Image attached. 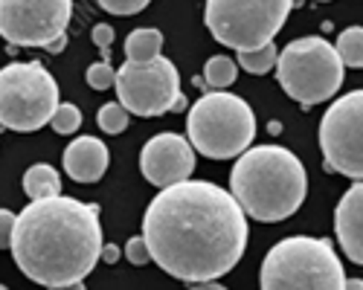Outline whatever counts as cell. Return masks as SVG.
<instances>
[{"instance_id":"6da1fadb","label":"cell","mask_w":363,"mask_h":290,"mask_svg":"<svg viewBox=\"0 0 363 290\" xmlns=\"http://www.w3.org/2000/svg\"><path fill=\"white\" fill-rule=\"evenodd\" d=\"M151 261L169 276L201 284L227 276L247 250V212L221 186L184 180L155 195L143 215Z\"/></svg>"},{"instance_id":"7a4b0ae2","label":"cell","mask_w":363,"mask_h":290,"mask_svg":"<svg viewBox=\"0 0 363 290\" xmlns=\"http://www.w3.org/2000/svg\"><path fill=\"white\" fill-rule=\"evenodd\" d=\"M99 207L67 195L29 200L15 218L12 261L35 284L65 287L84 282L102 258Z\"/></svg>"},{"instance_id":"3957f363","label":"cell","mask_w":363,"mask_h":290,"mask_svg":"<svg viewBox=\"0 0 363 290\" xmlns=\"http://www.w3.org/2000/svg\"><path fill=\"white\" fill-rule=\"evenodd\" d=\"M230 192L247 218L279 224L291 218L308 192V174L302 160L282 145H253L230 171Z\"/></svg>"},{"instance_id":"277c9868","label":"cell","mask_w":363,"mask_h":290,"mask_svg":"<svg viewBox=\"0 0 363 290\" xmlns=\"http://www.w3.org/2000/svg\"><path fill=\"white\" fill-rule=\"evenodd\" d=\"M262 290H343V265L325 238L291 236L270 247L259 270Z\"/></svg>"},{"instance_id":"5b68a950","label":"cell","mask_w":363,"mask_h":290,"mask_svg":"<svg viewBox=\"0 0 363 290\" xmlns=\"http://www.w3.org/2000/svg\"><path fill=\"white\" fill-rule=\"evenodd\" d=\"M186 134L192 149L209 160L241 157L256 137L253 108L227 91L203 93L186 116Z\"/></svg>"},{"instance_id":"8992f818","label":"cell","mask_w":363,"mask_h":290,"mask_svg":"<svg viewBox=\"0 0 363 290\" xmlns=\"http://www.w3.org/2000/svg\"><path fill=\"white\" fill-rule=\"evenodd\" d=\"M277 79L294 102L311 108L337 96L346 79V64L340 62V52L335 44L308 35L279 50Z\"/></svg>"},{"instance_id":"52a82bcc","label":"cell","mask_w":363,"mask_h":290,"mask_svg":"<svg viewBox=\"0 0 363 290\" xmlns=\"http://www.w3.org/2000/svg\"><path fill=\"white\" fill-rule=\"evenodd\" d=\"M294 0H206L203 23L218 44L245 52L274 44Z\"/></svg>"},{"instance_id":"ba28073f","label":"cell","mask_w":363,"mask_h":290,"mask_svg":"<svg viewBox=\"0 0 363 290\" xmlns=\"http://www.w3.org/2000/svg\"><path fill=\"white\" fill-rule=\"evenodd\" d=\"M58 102V84L38 62L0 67V125L6 131H38L50 125Z\"/></svg>"},{"instance_id":"9c48e42d","label":"cell","mask_w":363,"mask_h":290,"mask_svg":"<svg viewBox=\"0 0 363 290\" xmlns=\"http://www.w3.org/2000/svg\"><path fill=\"white\" fill-rule=\"evenodd\" d=\"M116 99L134 116H163L172 110H184L186 96L180 93L177 67L166 55L155 62H125L116 70Z\"/></svg>"},{"instance_id":"30bf717a","label":"cell","mask_w":363,"mask_h":290,"mask_svg":"<svg viewBox=\"0 0 363 290\" xmlns=\"http://www.w3.org/2000/svg\"><path fill=\"white\" fill-rule=\"evenodd\" d=\"M320 149L325 171L363 180V91H352L328 105L320 120Z\"/></svg>"},{"instance_id":"8fae6325","label":"cell","mask_w":363,"mask_h":290,"mask_svg":"<svg viewBox=\"0 0 363 290\" xmlns=\"http://www.w3.org/2000/svg\"><path fill=\"white\" fill-rule=\"evenodd\" d=\"M73 0H0V35L12 47H50L65 35Z\"/></svg>"},{"instance_id":"7c38bea8","label":"cell","mask_w":363,"mask_h":290,"mask_svg":"<svg viewBox=\"0 0 363 290\" xmlns=\"http://www.w3.org/2000/svg\"><path fill=\"white\" fill-rule=\"evenodd\" d=\"M140 168H143V178L157 189L184 183L195 171V149L186 137L163 131L143 145Z\"/></svg>"},{"instance_id":"4fadbf2b","label":"cell","mask_w":363,"mask_h":290,"mask_svg":"<svg viewBox=\"0 0 363 290\" xmlns=\"http://www.w3.org/2000/svg\"><path fill=\"white\" fill-rule=\"evenodd\" d=\"M335 236L352 265H363V180H354L335 209Z\"/></svg>"},{"instance_id":"5bb4252c","label":"cell","mask_w":363,"mask_h":290,"mask_svg":"<svg viewBox=\"0 0 363 290\" xmlns=\"http://www.w3.org/2000/svg\"><path fill=\"white\" fill-rule=\"evenodd\" d=\"M111 166L108 145L99 137H79L65 149V171L76 183H96Z\"/></svg>"},{"instance_id":"9a60e30c","label":"cell","mask_w":363,"mask_h":290,"mask_svg":"<svg viewBox=\"0 0 363 290\" xmlns=\"http://www.w3.org/2000/svg\"><path fill=\"white\" fill-rule=\"evenodd\" d=\"M23 192L29 200L55 197V195H62V178H58V171L50 163H35L23 174Z\"/></svg>"},{"instance_id":"2e32d148","label":"cell","mask_w":363,"mask_h":290,"mask_svg":"<svg viewBox=\"0 0 363 290\" xmlns=\"http://www.w3.org/2000/svg\"><path fill=\"white\" fill-rule=\"evenodd\" d=\"M163 50V33L155 26H140L125 38V55L128 62L145 64V62H155Z\"/></svg>"},{"instance_id":"e0dca14e","label":"cell","mask_w":363,"mask_h":290,"mask_svg":"<svg viewBox=\"0 0 363 290\" xmlns=\"http://www.w3.org/2000/svg\"><path fill=\"white\" fill-rule=\"evenodd\" d=\"M238 79V64L227 55H213L203 67V84L213 91H227V87Z\"/></svg>"},{"instance_id":"ac0fdd59","label":"cell","mask_w":363,"mask_h":290,"mask_svg":"<svg viewBox=\"0 0 363 290\" xmlns=\"http://www.w3.org/2000/svg\"><path fill=\"white\" fill-rule=\"evenodd\" d=\"M277 62H279L277 44H264V47H259V50L238 52V67H245L247 73H256V76H264V73H270V70H277Z\"/></svg>"},{"instance_id":"d6986e66","label":"cell","mask_w":363,"mask_h":290,"mask_svg":"<svg viewBox=\"0 0 363 290\" xmlns=\"http://www.w3.org/2000/svg\"><path fill=\"white\" fill-rule=\"evenodd\" d=\"M335 47H337L340 62H343L346 67L363 70V26H349V29H343Z\"/></svg>"},{"instance_id":"ffe728a7","label":"cell","mask_w":363,"mask_h":290,"mask_svg":"<svg viewBox=\"0 0 363 290\" xmlns=\"http://www.w3.org/2000/svg\"><path fill=\"white\" fill-rule=\"evenodd\" d=\"M96 122H99V128L105 134H123L128 128V122H131V113L123 105H119V102H108V105L99 108Z\"/></svg>"},{"instance_id":"44dd1931","label":"cell","mask_w":363,"mask_h":290,"mask_svg":"<svg viewBox=\"0 0 363 290\" xmlns=\"http://www.w3.org/2000/svg\"><path fill=\"white\" fill-rule=\"evenodd\" d=\"M50 125H52V131H55V134H76V131H79V125H82V110H79L76 105L62 102V105L55 108Z\"/></svg>"},{"instance_id":"7402d4cb","label":"cell","mask_w":363,"mask_h":290,"mask_svg":"<svg viewBox=\"0 0 363 290\" xmlns=\"http://www.w3.org/2000/svg\"><path fill=\"white\" fill-rule=\"evenodd\" d=\"M87 84L94 91H108V87L116 84V70L111 67V62H96L87 67Z\"/></svg>"},{"instance_id":"603a6c76","label":"cell","mask_w":363,"mask_h":290,"mask_svg":"<svg viewBox=\"0 0 363 290\" xmlns=\"http://www.w3.org/2000/svg\"><path fill=\"white\" fill-rule=\"evenodd\" d=\"M99 9L111 12V15H119V18H125V15H137L143 12L151 0H96Z\"/></svg>"},{"instance_id":"cb8c5ba5","label":"cell","mask_w":363,"mask_h":290,"mask_svg":"<svg viewBox=\"0 0 363 290\" xmlns=\"http://www.w3.org/2000/svg\"><path fill=\"white\" fill-rule=\"evenodd\" d=\"M125 258L131 261V265H137V267L148 265V261H151V250H148V241H145L143 236L131 238V241L125 244Z\"/></svg>"},{"instance_id":"d4e9b609","label":"cell","mask_w":363,"mask_h":290,"mask_svg":"<svg viewBox=\"0 0 363 290\" xmlns=\"http://www.w3.org/2000/svg\"><path fill=\"white\" fill-rule=\"evenodd\" d=\"M15 212L9 209H0V250H9L12 247V229H15Z\"/></svg>"},{"instance_id":"484cf974","label":"cell","mask_w":363,"mask_h":290,"mask_svg":"<svg viewBox=\"0 0 363 290\" xmlns=\"http://www.w3.org/2000/svg\"><path fill=\"white\" fill-rule=\"evenodd\" d=\"M94 44L102 50L105 62H108V55H111V44H113V26H108V23H96V26H94Z\"/></svg>"},{"instance_id":"4316f807","label":"cell","mask_w":363,"mask_h":290,"mask_svg":"<svg viewBox=\"0 0 363 290\" xmlns=\"http://www.w3.org/2000/svg\"><path fill=\"white\" fill-rule=\"evenodd\" d=\"M102 261H105V265H116V261H119V247L116 244H105L102 247Z\"/></svg>"},{"instance_id":"83f0119b","label":"cell","mask_w":363,"mask_h":290,"mask_svg":"<svg viewBox=\"0 0 363 290\" xmlns=\"http://www.w3.org/2000/svg\"><path fill=\"white\" fill-rule=\"evenodd\" d=\"M65 47H67V35H62V38H55L50 47H44V52H50V55H58V52H65Z\"/></svg>"},{"instance_id":"f1b7e54d","label":"cell","mask_w":363,"mask_h":290,"mask_svg":"<svg viewBox=\"0 0 363 290\" xmlns=\"http://www.w3.org/2000/svg\"><path fill=\"white\" fill-rule=\"evenodd\" d=\"M189 290H227L224 284H216V282H201V284H192Z\"/></svg>"},{"instance_id":"f546056e","label":"cell","mask_w":363,"mask_h":290,"mask_svg":"<svg viewBox=\"0 0 363 290\" xmlns=\"http://www.w3.org/2000/svg\"><path fill=\"white\" fill-rule=\"evenodd\" d=\"M343 290H363V279H346Z\"/></svg>"},{"instance_id":"4dcf8cb0","label":"cell","mask_w":363,"mask_h":290,"mask_svg":"<svg viewBox=\"0 0 363 290\" xmlns=\"http://www.w3.org/2000/svg\"><path fill=\"white\" fill-rule=\"evenodd\" d=\"M47 290H87L82 282H76V284H65V287H47Z\"/></svg>"},{"instance_id":"1f68e13d","label":"cell","mask_w":363,"mask_h":290,"mask_svg":"<svg viewBox=\"0 0 363 290\" xmlns=\"http://www.w3.org/2000/svg\"><path fill=\"white\" fill-rule=\"evenodd\" d=\"M0 290H9V287H6V284H0Z\"/></svg>"},{"instance_id":"d6a6232c","label":"cell","mask_w":363,"mask_h":290,"mask_svg":"<svg viewBox=\"0 0 363 290\" xmlns=\"http://www.w3.org/2000/svg\"><path fill=\"white\" fill-rule=\"evenodd\" d=\"M317 4H325V0H317Z\"/></svg>"}]
</instances>
